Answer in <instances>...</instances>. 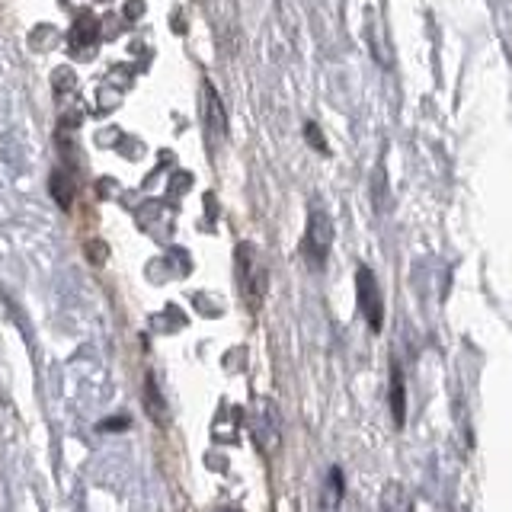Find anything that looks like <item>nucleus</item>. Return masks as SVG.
<instances>
[{
	"mask_svg": "<svg viewBox=\"0 0 512 512\" xmlns=\"http://www.w3.org/2000/svg\"><path fill=\"white\" fill-rule=\"evenodd\" d=\"M237 269H240V292H244V301L256 311L266 298V288H269V272L266 263L260 260L250 244H240L237 247Z\"/></svg>",
	"mask_w": 512,
	"mask_h": 512,
	"instance_id": "obj_1",
	"label": "nucleus"
},
{
	"mask_svg": "<svg viewBox=\"0 0 512 512\" xmlns=\"http://www.w3.org/2000/svg\"><path fill=\"white\" fill-rule=\"evenodd\" d=\"M330 244H333V221L327 218V212L314 208L311 218H308V231H304L301 253L308 256L311 266H324L327 253H330Z\"/></svg>",
	"mask_w": 512,
	"mask_h": 512,
	"instance_id": "obj_2",
	"label": "nucleus"
},
{
	"mask_svg": "<svg viewBox=\"0 0 512 512\" xmlns=\"http://www.w3.org/2000/svg\"><path fill=\"white\" fill-rule=\"evenodd\" d=\"M199 119L202 128L208 135V144H218L228 135V122H224V106H221V96L215 93L212 80H202V90H199Z\"/></svg>",
	"mask_w": 512,
	"mask_h": 512,
	"instance_id": "obj_3",
	"label": "nucleus"
},
{
	"mask_svg": "<svg viewBox=\"0 0 512 512\" xmlns=\"http://www.w3.org/2000/svg\"><path fill=\"white\" fill-rule=\"evenodd\" d=\"M356 295H359V311L365 314L368 327L378 333L381 320H384V301H381V288L368 266H359V272H356Z\"/></svg>",
	"mask_w": 512,
	"mask_h": 512,
	"instance_id": "obj_4",
	"label": "nucleus"
},
{
	"mask_svg": "<svg viewBox=\"0 0 512 512\" xmlns=\"http://www.w3.org/2000/svg\"><path fill=\"white\" fill-rule=\"evenodd\" d=\"M381 509L384 512H410V496H407V490L400 487V484H391L388 490H384V496H381Z\"/></svg>",
	"mask_w": 512,
	"mask_h": 512,
	"instance_id": "obj_5",
	"label": "nucleus"
},
{
	"mask_svg": "<svg viewBox=\"0 0 512 512\" xmlns=\"http://www.w3.org/2000/svg\"><path fill=\"white\" fill-rule=\"evenodd\" d=\"M93 39H96V20L93 16H80L77 20V26H74V32H71V48H84V45H93Z\"/></svg>",
	"mask_w": 512,
	"mask_h": 512,
	"instance_id": "obj_6",
	"label": "nucleus"
},
{
	"mask_svg": "<svg viewBox=\"0 0 512 512\" xmlns=\"http://www.w3.org/2000/svg\"><path fill=\"white\" fill-rule=\"evenodd\" d=\"M391 410H394V420L404 423V378H400L397 365H394V378H391Z\"/></svg>",
	"mask_w": 512,
	"mask_h": 512,
	"instance_id": "obj_7",
	"label": "nucleus"
},
{
	"mask_svg": "<svg viewBox=\"0 0 512 512\" xmlns=\"http://www.w3.org/2000/svg\"><path fill=\"white\" fill-rule=\"evenodd\" d=\"M148 404H151V413L157 423H164V407H160V394L154 388V381H148Z\"/></svg>",
	"mask_w": 512,
	"mask_h": 512,
	"instance_id": "obj_8",
	"label": "nucleus"
},
{
	"mask_svg": "<svg viewBox=\"0 0 512 512\" xmlns=\"http://www.w3.org/2000/svg\"><path fill=\"white\" fill-rule=\"evenodd\" d=\"M304 132H308V141L314 144L317 151H327V144L320 141V132H317V125H308V128H304Z\"/></svg>",
	"mask_w": 512,
	"mask_h": 512,
	"instance_id": "obj_9",
	"label": "nucleus"
}]
</instances>
